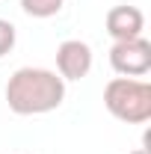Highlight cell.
<instances>
[{
  "instance_id": "6da1fadb",
  "label": "cell",
  "mask_w": 151,
  "mask_h": 154,
  "mask_svg": "<svg viewBox=\"0 0 151 154\" xmlns=\"http://www.w3.org/2000/svg\"><path fill=\"white\" fill-rule=\"evenodd\" d=\"M6 104L15 116H45L62 107L65 101V80L51 68L24 65L6 83Z\"/></svg>"
},
{
  "instance_id": "7a4b0ae2",
  "label": "cell",
  "mask_w": 151,
  "mask_h": 154,
  "mask_svg": "<svg viewBox=\"0 0 151 154\" xmlns=\"http://www.w3.org/2000/svg\"><path fill=\"white\" fill-rule=\"evenodd\" d=\"M104 107L125 125H145L151 119V83L139 77H113L104 86Z\"/></svg>"
},
{
  "instance_id": "3957f363",
  "label": "cell",
  "mask_w": 151,
  "mask_h": 154,
  "mask_svg": "<svg viewBox=\"0 0 151 154\" xmlns=\"http://www.w3.org/2000/svg\"><path fill=\"white\" fill-rule=\"evenodd\" d=\"M110 65L119 77H145L151 71V42L142 36L128 38V42H113Z\"/></svg>"
},
{
  "instance_id": "277c9868",
  "label": "cell",
  "mask_w": 151,
  "mask_h": 154,
  "mask_svg": "<svg viewBox=\"0 0 151 154\" xmlns=\"http://www.w3.org/2000/svg\"><path fill=\"white\" fill-rule=\"evenodd\" d=\"M92 71V48L80 38H65L57 48V74L62 80H83Z\"/></svg>"
},
{
  "instance_id": "5b68a950",
  "label": "cell",
  "mask_w": 151,
  "mask_h": 154,
  "mask_svg": "<svg viewBox=\"0 0 151 154\" xmlns=\"http://www.w3.org/2000/svg\"><path fill=\"white\" fill-rule=\"evenodd\" d=\"M104 27H107V33H110V38H113V42L139 38V36H142V30H145V15H142L136 6L122 3V6H113V9L107 12Z\"/></svg>"
},
{
  "instance_id": "8992f818",
  "label": "cell",
  "mask_w": 151,
  "mask_h": 154,
  "mask_svg": "<svg viewBox=\"0 0 151 154\" xmlns=\"http://www.w3.org/2000/svg\"><path fill=\"white\" fill-rule=\"evenodd\" d=\"M65 0H21V9L30 15V18H54L59 15Z\"/></svg>"
},
{
  "instance_id": "52a82bcc",
  "label": "cell",
  "mask_w": 151,
  "mask_h": 154,
  "mask_svg": "<svg viewBox=\"0 0 151 154\" xmlns=\"http://www.w3.org/2000/svg\"><path fill=\"white\" fill-rule=\"evenodd\" d=\"M15 42H18V30H15V24L6 21V18H0V59L6 57V54H12Z\"/></svg>"
},
{
  "instance_id": "ba28073f",
  "label": "cell",
  "mask_w": 151,
  "mask_h": 154,
  "mask_svg": "<svg viewBox=\"0 0 151 154\" xmlns=\"http://www.w3.org/2000/svg\"><path fill=\"white\" fill-rule=\"evenodd\" d=\"M131 154H148V148H136V151H131Z\"/></svg>"
}]
</instances>
